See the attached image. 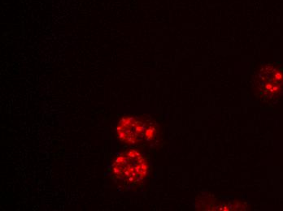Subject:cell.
<instances>
[{"label":"cell","mask_w":283,"mask_h":211,"mask_svg":"<svg viewBox=\"0 0 283 211\" xmlns=\"http://www.w3.org/2000/svg\"><path fill=\"white\" fill-rule=\"evenodd\" d=\"M149 162L145 155L135 149L124 150L118 154L111 165L114 180L125 189L141 186L149 173Z\"/></svg>","instance_id":"obj_1"},{"label":"cell","mask_w":283,"mask_h":211,"mask_svg":"<svg viewBox=\"0 0 283 211\" xmlns=\"http://www.w3.org/2000/svg\"><path fill=\"white\" fill-rule=\"evenodd\" d=\"M252 89L262 102L272 104L283 97V65L280 63H263L254 72Z\"/></svg>","instance_id":"obj_2"},{"label":"cell","mask_w":283,"mask_h":211,"mask_svg":"<svg viewBox=\"0 0 283 211\" xmlns=\"http://www.w3.org/2000/svg\"><path fill=\"white\" fill-rule=\"evenodd\" d=\"M115 132L120 141L138 146L154 141L159 134V127L150 116H125L119 120Z\"/></svg>","instance_id":"obj_3"}]
</instances>
